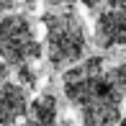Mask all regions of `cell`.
I'll return each mask as SVG.
<instances>
[{
  "instance_id": "cell-1",
  "label": "cell",
  "mask_w": 126,
  "mask_h": 126,
  "mask_svg": "<svg viewBox=\"0 0 126 126\" xmlns=\"http://www.w3.org/2000/svg\"><path fill=\"white\" fill-rule=\"evenodd\" d=\"M64 95L77 108L82 126H116L121 121V93L111 82L103 57H90L62 75Z\"/></svg>"
},
{
  "instance_id": "cell-2",
  "label": "cell",
  "mask_w": 126,
  "mask_h": 126,
  "mask_svg": "<svg viewBox=\"0 0 126 126\" xmlns=\"http://www.w3.org/2000/svg\"><path fill=\"white\" fill-rule=\"evenodd\" d=\"M44 23V51L54 67L75 64L85 57L88 49V31L85 21L80 18L75 8H59L41 16Z\"/></svg>"
},
{
  "instance_id": "cell-3",
  "label": "cell",
  "mask_w": 126,
  "mask_h": 126,
  "mask_svg": "<svg viewBox=\"0 0 126 126\" xmlns=\"http://www.w3.org/2000/svg\"><path fill=\"white\" fill-rule=\"evenodd\" d=\"M44 54L33 23L26 16L5 13L0 16V62L5 64H31Z\"/></svg>"
},
{
  "instance_id": "cell-4",
  "label": "cell",
  "mask_w": 126,
  "mask_h": 126,
  "mask_svg": "<svg viewBox=\"0 0 126 126\" xmlns=\"http://www.w3.org/2000/svg\"><path fill=\"white\" fill-rule=\"evenodd\" d=\"M95 44L100 49L126 47V10H103L95 21Z\"/></svg>"
},
{
  "instance_id": "cell-5",
  "label": "cell",
  "mask_w": 126,
  "mask_h": 126,
  "mask_svg": "<svg viewBox=\"0 0 126 126\" xmlns=\"http://www.w3.org/2000/svg\"><path fill=\"white\" fill-rule=\"evenodd\" d=\"M28 108V93L18 82H3L0 85V126H16L23 121Z\"/></svg>"
},
{
  "instance_id": "cell-6",
  "label": "cell",
  "mask_w": 126,
  "mask_h": 126,
  "mask_svg": "<svg viewBox=\"0 0 126 126\" xmlns=\"http://www.w3.org/2000/svg\"><path fill=\"white\" fill-rule=\"evenodd\" d=\"M57 116H59V106H57V98L51 93H41L36 95L26 108V116L28 121L39 124V126H54L57 124Z\"/></svg>"
},
{
  "instance_id": "cell-7",
  "label": "cell",
  "mask_w": 126,
  "mask_h": 126,
  "mask_svg": "<svg viewBox=\"0 0 126 126\" xmlns=\"http://www.w3.org/2000/svg\"><path fill=\"white\" fill-rule=\"evenodd\" d=\"M108 77H111V82L116 85V90L121 93V98H126V62L111 67V70H108Z\"/></svg>"
},
{
  "instance_id": "cell-8",
  "label": "cell",
  "mask_w": 126,
  "mask_h": 126,
  "mask_svg": "<svg viewBox=\"0 0 126 126\" xmlns=\"http://www.w3.org/2000/svg\"><path fill=\"white\" fill-rule=\"evenodd\" d=\"M18 85L21 88H28V90L36 88V72L28 64H18Z\"/></svg>"
},
{
  "instance_id": "cell-9",
  "label": "cell",
  "mask_w": 126,
  "mask_h": 126,
  "mask_svg": "<svg viewBox=\"0 0 126 126\" xmlns=\"http://www.w3.org/2000/svg\"><path fill=\"white\" fill-rule=\"evenodd\" d=\"M8 75H10V64L0 62V85H3V82H8Z\"/></svg>"
},
{
  "instance_id": "cell-10",
  "label": "cell",
  "mask_w": 126,
  "mask_h": 126,
  "mask_svg": "<svg viewBox=\"0 0 126 126\" xmlns=\"http://www.w3.org/2000/svg\"><path fill=\"white\" fill-rule=\"evenodd\" d=\"M111 10H126V0H106Z\"/></svg>"
},
{
  "instance_id": "cell-11",
  "label": "cell",
  "mask_w": 126,
  "mask_h": 126,
  "mask_svg": "<svg viewBox=\"0 0 126 126\" xmlns=\"http://www.w3.org/2000/svg\"><path fill=\"white\" fill-rule=\"evenodd\" d=\"M16 8V0H0V13H5V10H13Z\"/></svg>"
},
{
  "instance_id": "cell-12",
  "label": "cell",
  "mask_w": 126,
  "mask_h": 126,
  "mask_svg": "<svg viewBox=\"0 0 126 126\" xmlns=\"http://www.w3.org/2000/svg\"><path fill=\"white\" fill-rule=\"evenodd\" d=\"M49 5H72L75 0H47Z\"/></svg>"
},
{
  "instance_id": "cell-13",
  "label": "cell",
  "mask_w": 126,
  "mask_h": 126,
  "mask_svg": "<svg viewBox=\"0 0 126 126\" xmlns=\"http://www.w3.org/2000/svg\"><path fill=\"white\" fill-rule=\"evenodd\" d=\"M80 3H82L85 8H98V3H100V0H80Z\"/></svg>"
},
{
  "instance_id": "cell-14",
  "label": "cell",
  "mask_w": 126,
  "mask_h": 126,
  "mask_svg": "<svg viewBox=\"0 0 126 126\" xmlns=\"http://www.w3.org/2000/svg\"><path fill=\"white\" fill-rule=\"evenodd\" d=\"M21 126H39V124H33V121H28V118H23V121H21Z\"/></svg>"
},
{
  "instance_id": "cell-15",
  "label": "cell",
  "mask_w": 126,
  "mask_h": 126,
  "mask_svg": "<svg viewBox=\"0 0 126 126\" xmlns=\"http://www.w3.org/2000/svg\"><path fill=\"white\" fill-rule=\"evenodd\" d=\"M26 3H28V5H33V3H39V0H26Z\"/></svg>"
},
{
  "instance_id": "cell-16",
  "label": "cell",
  "mask_w": 126,
  "mask_h": 126,
  "mask_svg": "<svg viewBox=\"0 0 126 126\" xmlns=\"http://www.w3.org/2000/svg\"><path fill=\"white\" fill-rule=\"evenodd\" d=\"M121 126H126V116H124V118H121Z\"/></svg>"
}]
</instances>
